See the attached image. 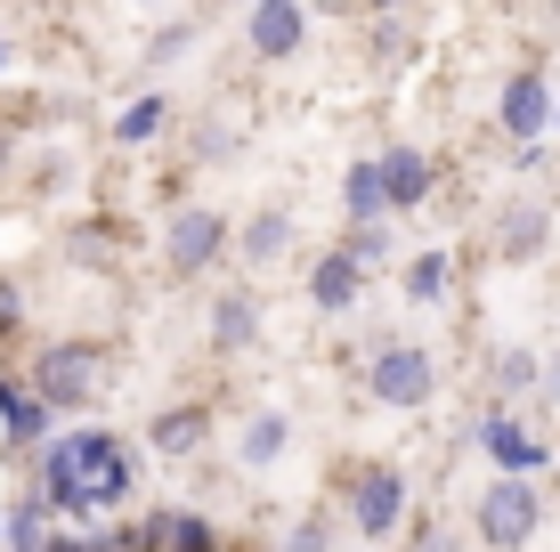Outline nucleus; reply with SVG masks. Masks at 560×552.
Returning <instances> with one entry per match:
<instances>
[{
	"mask_svg": "<svg viewBox=\"0 0 560 552\" xmlns=\"http://www.w3.org/2000/svg\"><path fill=\"white\" fill-rule=\"evenodd\" d=\"M114 496H130L122 439H106V431H73V439H57V455H49V504L57 512H98Z\"/></svg>",
	"mask_w": 560,
	"mask_h": 552,
	"instance_id": "obj_1",
	"label": "nucleus"
},
{
	"mask_svg": "<svg viewBox=\"0 0 560 552\" xmlns=\"http://www.w3.org/2000/svg\"><path fill=\"white\" fill-rule=\"evenodd\" d=\"M471 528H479V544H488V552H520V544H536V528H545V496H536V480L504 471V480L479 496Z\"/></svg>",
	"mask_w": 560,
	"mask_h": 552,
	"instance_id": "obj_2",
	"label": "nucleus"
},
{
	"mask_svg": "<svg viewBox=\"0 0 560 552\" xmlns=\"http://www.w3.org/2000/svg\"><path fill=\"white\" fill-rule=\"evenodd\" d=\"M106 383V350L98 341H57V350H42V366H33V398L57 414V407H90Z\"/></svg>",
	"mask_w": 560,
	"mask_h": 552,
	"instance_id": "obj_3",
	"label": "nucleus"
},
{
	"mask_svg": "<svg viewBox=\"0 0 560 552\" xmlns=\"http://www.w3.org/2000/svg\"><path fill=\"white\" fill-rule=\"evenodd\" d=\"M365 390L382 398V407H431V390H439V366H431V350H415V341H390V350H374V374H365Z\"/></svg>",
	"mask_w": 560,
	"mask_h": 552,
	"instance_id": "obj_4",
	"label": "nucleus"
},
{
	"mask_svg": "<svg viewBox=\"0 0 560 552\" xmlns=\"http://www.w3.org/2000/svg\"><path fill=\"white\" fill-rule=\"evenodd\" d=\"M350 512H358V537H398V520H407V480H398L390 463H365L358 488H350Z\"/></svg>",
	"mask_w": 560,
	"mask_h": 552,
	"instance_id": "obj_5",
	"label": "nucleus"
},
{
	"mask_svg": "<svg viewBox=\"0 0 560 552\" xmlns=\"http://www.w3.org/2000/svg\"><path fill=\"white\" fill-rule=\"evenodd\" d=\"M220 244H228V220L211 212V203H187V212L171 220L163 252H171V269H179V277H203L211 260H220Z\"/></svg>",
	"mask_w": 560,
	"mask_h": 552,
	"instance_id": "obj_6",
	"label": "nucleus"
},
{
	"mask_svg": "<svg viewBox=\"0 0 560 552\" xmlns=\"http://www.w3.org/2000/svg\"><path fill=\"white\" fill-rule=\"evenodd\" d=\"M301 33H308L301 0H253V16H244V42H253V57H268V66H284V57L301 49Z\"/></svg>",
	"mask_w": 560,
	"mask_h": 552,
	"instance_id": "obj_7",
	"label": "nucleus"
},
{
	"mask_svg": "<svg viewBox=\"0 0 560 552\" xmlns=\"http://www.w3.org/2000/svg\"><path fill=\"white\" fill-rule=\"evenodd\" d=\"M495 114H504V130H512L520 146L545 139V122H552V82H545V66H520L512 82H504V98H495Z\"/></svg>",
	"mask_w": 560,
	"mask_h": 552,
	"instance_id": "obj_8",
	"label": "nucleus"
},
{
	"mask_svg": "<svg viewBox=\"0 0 560 552\" xmlns=\"http://www.w3.org/2000/svg\"><path fill=\"white\" fill-rule=\"evenodd\" d=\"M374 163H382V203H390V212H422V203H431V179H439V171H431L422 146L398 139V146H382Z\"/></svg>",
	"mask_w": 560,
	"mask_h": 552,
	"instance_id": "obj_9",
	"label": "nucleus"
},
{
	"mask_svg": "<svg viewBox=\"0 0 560 552\" xmlns=\"http://www.w3.org/2000/svg\"><path fill=\"white\" fill-rule=\"evenodd\" d=\"M545 244H552V203H504V220H495V252L512 260H545Z\"/></svg>",
	"mask_w": 560,
	"mask_h": 552,
	"instance_id": "obj_10",
	"label": "nucleus"
},
{
	"mask_svg": "<svg viewBox=\"0 0 560 552\" xmlns=\"http://www.w3.org/2000/svg\"><path fill=\"white\" fill-rule=\"evenodd\" d=\"M479 439H488V455H495L504 471H520V480H528L536 463H552V455H545V439H536V431H520L512 414H488V423H479Z\"/></svg>",
	"mask_w": 560,
	"mask_h": 552,
	"instance_id": "obj_11",
	"label": "nucleus"
},
{
	"mask_svg": "<svg viewBox=\"0 0 560 552\" xmlns=\"http://www.w3.org/2000/svg\"><path fill=\"white\" fill-rule=\"evenodd\" d=\"M284 252H293V212H284V203H260V212L244 220V260H253V269H277Z\"/></svg>",
	"mask_w": 560,
	"mask_h": 552,
	"instance_id": "obj_12",
	"label": "nucleus"
},
{
	"mask_svg": "<svg viewBox=\"0 0 560 552\" xmlns=\"http://www.w3.org/2000/svg\"><path fill=\"white\" fill-rule=\"evenodd\" d=\"M358 293H365V269H358V260L334 244V252H325L317 269H308V301H317V309H350Z\"/></svg>",
	"mask_w": 560,
	"mask_h": 552,
	"instance_id": "obj_13",
	"label": "nucleus"
},
{
	"mask_svg": "<svg viewBox=\"0 0 560 552\" xmlns=\"http://www.w3.org/2000/svg\"><path fill=\"white\" fill-rule=\"evenodd\" d=\"M211 341H220V350H253L260 341V301L253 293H220L211 301Z\"/></svg>",
	"mask_w": 560,
	"mask_h": 552,
	"instance_id": "obj_14",
	"label": "nucleus"
},
{
	"mask_svg": "<svg viewBox=\"0 0 560 552\" xmlns=\"http://www.w3.org/2000/svg\"><path fill=\"white\" fill-rule=\"evenodd\" d=\"M455 293V252H415L407 260V301L415 309H439Z\"/></svg>",
	"mask_w": 560,
	"mask_h": 552,
	"instance_id": "obj_15",
	"label": "nucleus"
},
{
	"mask_svg": "<svg viewBox=\"0 0 560 552\" xmlns=\"http://www.w3.org/2000/svg\"><path fill=\"white\" fill-rule=\"evenodd\" d=\"M341 212H350V220H390V203H382V163L374 155L350 163V179H341Z\"/></svg>",
	"mask_w": 560,
	"mask_h": 552,
	"instance_id": "obj_16",
	"label": "nucleus"
},
{
	"mask_svg": "<svg viewBox=\"0 0 560 552\" xmlns=\"http://www.w3.org/2000/svg\"><path fill=\"white\" fill-rule=\"evenodd\" d=\"M341 252H350L358 269H382V260H390V220H350V236H341Z\"/></svg>",
	"mask_w": 560,
	"mask_h": 552,
	"instance_id": "obj_17",
	"label": "nucleus"
},
{
	"mask_svg": "<svg viewBox=\"0 0 560 552\" xmlns=\"http://www.w3.org/2000/svg\"><path fill=\"white\" fill-rule=\"evenodd\" d=\"M154 528H163V552H220L211 520H196V512H171V520H154Z\"/></svg>",
	"mask_w": 560,
	"mask_h": 552,
	"instance_id": "obj_18",
	"label": "nucleus"
},
{
	"mask_svg": "<svg viewBox=\"0 0 560 552\" xmlns=\"http://www.w3.org/2000/svg\"><path fill=\"white\" fill-rule=\"evenodd\" d=\"M154 447H163V455H187V447H203V407H179V414H163V423H154Z\"/></svg>",
	"mask_w": 560,
	"mask_h": 552,
	"instance_id": "obj_19",
	"label": "nucleus"
},
{
	"mask_svg": "<svg viewBox=\"0 0 560 552\" xmlns=\"http://www.w3.org/2000/svg\"><path fill=\"white\" fill-rule=\"evenodd\" d=\"M536 383H545V357H528V350H504V357H495V390H504V398L536 390Z\"/></svg>",
	"mask_w": 560,
	"mask_h": 552,
	"instance_id": "obj_20",
	"label": "nucleus"
},
{
	"mask_svg": "<svg viewBox=\"0 0 560 552\" xmlns=\"http://www.w3.org/2000/svg\"><path fill=\"white\" fill-rule=\"evenodd\" d=\"M0 414H9V431H16V439H33V431H42V398H33V390H16V383H0Z\"/></svg>",
	"mask_w": 560,
	"mask_h": 552,
	"instance_id": "obj_21",
	"label": "nucleus"
},
{
	"mask_svg": "<svg viewBox=\"0 0 560 552\" xmlns=\"http://www.w3.org/2000/svg\"><path fill=\"white\" fill-rule=\"evenodd\" d=\"M277 455H284V414H260L244 431V463H277Z\"/></svg>",
	"mask_w": 560,
	"mask_h": 552,
	"instance_id": "obj_22",
	"label": "nucleus"
},
{
	"mask_svg": "<svg viewBox=\"0 0 560 552\" xmlns=\"http://www.w3.org/2000/svg\"><path fill=\"white\" fill-rule=\"evenodd\" d=\"M163 114H171L163 98H139V106H130V114H122V146H147V139H154V130H163Z\"/></svg>",
	"mask_w": 560,
	"mask_h": 552,
	"instance_id": "obj_23",
	"label": "nucleus"
},
{
	"mask_svg": "<svg viewBox=\"0 0 560 552\" xmlns=\"http://www.w3.org/2000/svg\"><path fill=\"white\" fill-rule=\"evenodd\" d=\"M187 42H196V25H163V33H154V49H147V66H163V57H179Z\"/></svg>",
	"mask_w": 560,
	"mask_h": 552,
	"instance_id": "obj_24",
	"label": "nucleus"
},
{
	"mask_svg": "<svg viewBox=\"0 0 560 552\" xmlns=\"http://www.w3.org/2000/svg\"><path fill=\"white\" fill-rule=\"evenodd\" d=\"M16 552H49V537H42V512H16V537H9Z\"/></svg>",
	"mask_w": 560,
	"mask_h": 552,
	"instance_id": "obj_25",
	"label": "nucleus"
},
{
	"mask_svg": "<svg viewBox=\"0 0 560 552\" xmlns=\"http://www.w3.org/2000/svg\"><path fill=\"white\" fill-rule=\"evenodd\" d=\"M415 552H463V544H455V528H422Z\"/></svg>",
	"mask_w": 560,
	"mask_h": 552,
	"instance_id": "obj_26",
	"label": "nucleus"
},
{
	"mask_svg": "<svg viewBox=\"0 0 560 552\" xmlns=\"http://www.w3.org/2000/svg\"><path fill=\"white\" fill-rule=\"evenodd\" d=\"M536 398H545V407H560V350L545 357V383H536Z\"/></svg>",
	"mask_w": 560,
	"mask_h": 552,
	"instance_id": "obj_27",
	"label": "nucleus"
},
{
	"mask_svg": "<svg viewBox=\"0 0 560 552\" xmlns=\"http://www.w3.org/2000/svg\"><path fill=\"white\" fill-rule=\"evenodd\" d=\"M284 552H325V537H317V528H301V537L284 544Z\"/></svg>",
	"mask_w": 560,
	"mask_h": 552,
	"instance_id": "obj_28",
	"label": "nucleus"
},
{
	"mask_svg": "<svg viewBox=\"0 0 560 552\" xmlns=\"http://www.w3.org/2000/svg\"><path fill=\"white\" fill-rule=\"evenodd\" d=\"M358 9H374V16H398V9H415V0H358Z\"/></svg>",
	"mask_w": 560,
	"mask_h": 552,
	"instance_id": "obj_29",
	"label": "nucleus"
},
{
	"mask_svg": "<svg viewBox=\"0 0 560 552\" xmlns=\"http://www.w3.org/2000/svg\"><path fill=\"white\" fill-rule=\"evenodd\" d=\"M0 326H16V293H9V284H0Z\"/></svg>",
	"mask_w": 560,
	"mask_h": 552,
	"instance_id": "obj_30",
	"label": "nucleus"
},
{
	"mask_svg": "<svg viewBox=\"0 0 560 552\" xmlns=\"http://www.w3.org/2000/svg\"><path fill=\"white\" fill-rule=\"evenodd\" d=\"M308 9H325V16H341V9H350V0H308Z\"/></svg>",
	"mask_w": 560,
	"mask_h": 552,
	"instance_id": "obj_31",
	"label": "nucleus"
},
{
	"mask_svg": "<svg viewBox=\"0 0 560 552\" xmlns=\"http://www.w3.org/2000/svg\"><path fill=\"white\" fill-rule=\"evenodd\" d=\"M57 552H106V544H57Z\"/></svg>",
	"mask_w": 560,
	"mask_h": 552,
	"instance_id": "obj_32",
	"label": "nucleus"
},
{
	"mask_svg": "<svg viewBox=\"0 0 560 552\" xmlns=\"http://www.w3.org/2000/svg\"><path fill=\"white\" fill-rule=\"evenodd\" d=\"M9 155H16V146H9V139H0V171H9Z\"/></svg>",
	"mask_w": 560,
	"mask_h": 552,
	"instance_id": "obj_33",
	"label": "nucleus"
},
{
	"mask_svg": "<svg viewBox=\"0 0 560 552\" xmlns=\"http://www.w3.org/2000/svg\"><path fill=\"white\" fill-rule=\"evenodd\" d=\"M0 66H9V42H0Z\"/></svg>",
	"mask_w": 560,
	"mask_h": 552,
	"instance_id": "obj_34",
	"label": "nucleus"
},
{
	"mask_svg": "<svg viewBox=\"0 0 560 552\" xmlns=\"http://www.w3.org/2000/svg\"><path fill=\"white\" fill-rule=\"evenodd\" d=\"M552 122H560V98H552Z\"/></svg>",
	"mask_w": 560,
	"mask_h": 552,
	"instance_id": "obj_35",
	"label": "nucleus"
}]
</instances>
